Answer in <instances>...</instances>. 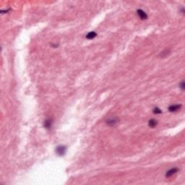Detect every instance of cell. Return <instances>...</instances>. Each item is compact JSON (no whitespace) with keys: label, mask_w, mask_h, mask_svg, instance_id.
<instances>
[{"label":"cell","mask_w":185,"mask_h":185,"mask_svg":"<svg viewBox=\"0 0 185 185\" xmlns=\"http://www.w3.org/2000/svg\"><path fill=\"white\" fill-rule=\"evenodd\" d=\"M52 125V120L49 119H46L44 122V127L46 129H50Z\"/></svg>","instance_id":"obj_7"},{"label":"cell","mask_w":185,"mask_h":185,"mask_svg":"<svg viewBox=\"0 0 185 185\" xmlns=\"http://www.w3.org/2000/svg\"><path fill=\"white\" fill-rule=\"evenodd\" d=\"M118 123V119L116 118H111L106 120V124L109 126H114Z\"/></svg>","instance_id":"obj_5"},{"label":"cell","mask_w":185,"mask_h":185,"mask_svg":"<svg viewBox=\"0 0 185 185\" xmlns=\"http://www.w3.org/2000/svg\"><path fill=\"white\" fill-rule=\"evenodd\" d=\"M179 171V169L177 168H171L170 170H168L167 172H166V177H171V176H173L174 174H176L177 171Z\"/></svg>","instance_id":"obj_4"},{"label":"cell","mask_w":185,"mask_h":185,"mask_svg":"<svg viewBox=\"0 0 185 185\" xmlns=\"http://www.w3.org/2000/svg\"><path fill=\"white\" fill-rule=\"evenodd\" d=\"M157 125H158L157 121H156V119H152L149 120V121H148V125H149V127H151V128L156 127L157 126Z\"/></svg>","instance_id":"obj_6"},{"label":"cell","mask_w":185,"mask_h":185,"mask_svg":"<svg viewBox=\"0 0 185 185\" xmlns=\"http://www.w3.org/2000/svg\"><path fill=\"white\" fill-rule=\"evenodd\" d=\"M137 13L138 17L140 18L141 20H145V19L148 18V14L143 9H137Z\"/></svg>","instance_id":"obj_2"},{"label":"cell","mask_w":185,"mask_h":185,"mask_svg":"<svg viewBox=\"0 0 185 185\" xmlns=\"http://www.w3.org/2000/svg\"><path fill=\"white\" fill-rule=\"evenodd\" d=\"M181 105H180V104H174L168 107V111L171 112H176L181 109Z\"/></svg>","instance_id":"obj_3"},{"label":"cell","mask_w":185,"mask_h":185,"mask_svg":"<svg viewBox=\"0 0 185 185\" xmlns=\"http://www.w3.org/2000/svg\"><path fill=\"white\" fill-rule=\"evenodd\" d=\"M66 150H67V148H66V146H64V145H59L56 149V153L60 156H64L66 153Z\"/></svg>","instance_id":"obj_1"},{"label":"cell","mask_w":185,"mask_h":185,"mask_svg":"<svg viewBox=\"0 0 185 185\" xmlns=\"http://www.w3.org/2000/svg\"><path fill=\"white\" fill-rule=\"evenodd\" d=\"M96 36H97V33H96V32H94V31H92V32H90V33H88L86 35V38L91 40V39H93L94 38H96Z\"/></svg>","instance_id":"obj_8"},{"label":"cell","mask_w":185,"mask_h":185,"mask_svg":"<svg viewBox=\"0 0 185 185\" xmlns=\"http://www.w3.org/2000/svg\"><path fill=\"white\" fill-rule=\"evenodd\" d=\"M153 113L155 114H161V113H162V111L159 109V108H158V107L154 108L153 110Z\"/></svg>","instance_id":"obj_9"},{"label":"cell","mask_w":185,"mask_h":185,"mask_svg":"<svg viewBox=\"0 0 185 185\" xmlns=\"http://www.w3.org/2000/svg\"><path fill=\"white\" fill-rule=\"evenodd\" d=\"M180 88H181V89H184V82H181V84H180Z\"/></svg>","instance_id":"obj_10"}]
</instances>
